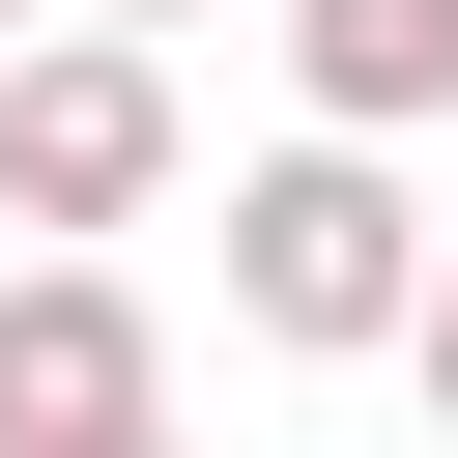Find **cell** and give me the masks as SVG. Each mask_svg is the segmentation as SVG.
Returning <instances> with one entry per match:
<instances>
[{
	"label": "cell",
	"mask_w": 458,
	"mask_h": 458,
	"mask_svg": "<svg viewBox=\"0 0 458 458\" xmlns=\"http://www.w3.org/2000/svg\"><path fill=\"white\" fill-rule=\"evenodd\" d=\"M29 458H172V401H143V429H29Z\"/></svg>",
	"instance_id": "6"
},
{
	"label": "cell",
	"mask_w": 458,
	"mask_h": 458,
	"mask_svg": "<svg viewBox=\"0 0 458 458\" xmlns=\"http://www.w3.org/2000/svg\"><path fill=\"white\" fill-rule=\"evenodd\" d=\"M86 29H200V0H86Z\"/></svg>",
	"instance_id": "7"
},
{
	"label": "cell",
	"mask_w": 458,
	"mask_h": 458,
	"mask_svg": "<svg viewBox=\"0 0 458 458\" xmlns=\"http://www.w3.org/2000/svg\"><path fill=\"white\" fill-rule=\"evenodd\" d=\"M143 401H172L143 286H114V258H0V458H29V429H143Z\"/></svg>",
	"instance_id": "3"
},
{
	"label": "cell",
	"mask_w": 458,
	"mask_h": 458,
	"mask_svg": "<svg viewBox=\"0 0 458 458\" xmlns=\"http://www.w3.org/2000/svg\"><path fill=\"white\" fill-rule=\"evenodd\" d=\"M286 86H315V143H429L458 114V0H286Z\"/></svg>",
	"instance_id": "4"
},
{
	"label": "cell",
	"mask_w": 458,
	"mask_h": 458,
	"mask_svg": "<svg viewBox=\"0 0 458 458\" xmlns=\"http://www.w3.org/2000/svg\"><path fill=\"white\" fill-rule=\"evenodd\" d=\"M229 315H258L286 372L401 344V315H429V200H401V143H258V172H229Z\"/></svg>",
	"instance_id": "1"
},
{
	"label": "cell",
	"mask_w": 458,
	"mask_h": 458,
	"mask_svg": "<svg viewBox=\"0 0 458 458\" xmlns=\"http://www.w3.org/2000/svg\"><path fill=\"white\" fill-rule=\"evenodd\" d=\"M0 57H29V0H0Z\"/></svg>",
	"instance_id": "8"
},
{
	"label": "cell",
	"mask_w": 458,
	"mask_h": 458,
	"mask_svg": "<svg viewBox=\"0 0 458 458\" xmlns=\"http://www.w3.org/2000/svg\"><path fill=\"white\" fill-rule=\"evenodd\" d=\"M143 200H172V29H29V57H0V229L86 258V229H143Z\"/></svg>",
	"instance_id": "2"
},
{
	"label": "cell",
	"mask_w": 458,
	"mask_h": 458,
	"mask_svg": "<svg viewBox=\"0 0 458 458\" xmlns=\"http://www.w3.org/2000/svg\"><path fill=\"white\" fill-rule=\"evenodd\" d=\"M401 372H429V458H458V258H429V315H401Z\"/></svg>",
	"instance_id": "5"
}]
</instances>
